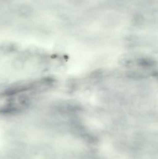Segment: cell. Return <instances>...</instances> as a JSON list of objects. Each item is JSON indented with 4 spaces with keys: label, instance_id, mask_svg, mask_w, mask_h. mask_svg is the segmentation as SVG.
<instances>
[{
    "label": "cell",
    "instance_id": "6da1fadb",
    "mask_svg": "<svg viewBox=\"0 0 158 159\" xmlns=\"http://www.w3.org/2000/svg\"><path fill=\"white\" fill-rule=\"evenodd\" d=\"M28 54H21L14 58L11 61L12 68L16 70H21L25 68L29 58Z\"/></svg>",
    "mask_w": 158,
    "mask_h": 159
},
{
    "label": "cell",
    "instance_id": "7a4b0ae2",
    "mask_svg": "<svg viewBox=\"0 0 158 159\" xmlns=\"http://www.w3.org/2000/svg\"><path fill=\"white\" fill-rule=\"evenodd\" d=\"M18 47L14 43L10 42L2 43L0 44V54L7 56L16 51Z\"/></svg>",
    "mask_w": 158,
    "mask_h": 159
}]
</instances>
